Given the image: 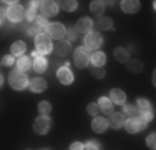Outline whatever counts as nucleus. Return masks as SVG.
I'll return each mask as SVG.
<instances>
[{
  "label": "nucleus",
  "mask_w": 156,
  "mask_h": 150,
  "mask_svg": "<svg viewBox=\"0 0 156 150\" xmlns=\"http://www.w3.org/2000/svg\"><path fill=\"white\" fill-rule=\"evenodd\" d=\"M23 30L28 35H35V37L40 33V27L37 22H27V24H23Z\"/></svg>",
  "instance_id": "obj_23"
},
{
  "label": "nucleus",
  "mask_w": 156,
  "mask_h": 150,
  "mask_svg": "<svg viewBox=\"0 0 156 150\" xmlns=\"http://www.w3.org/2000/svg\"><path fill=\"white\" fill-rule=\"evenodd\" d=\"M144 125H146V122L141 117H133V118H128L125 122V127L129 133H136V132H140V130H143Z\"/></svg>",
  "instance_id": "obj_7"
},
{
  "label": "nucleus",
  "mask_w": 156,
  "mask_h": 150,
  "mask_svg": "<svg viewBox=\"0 0 156 150\" xmlns=\"http://www.w3.org/2000/svg\"><path fill=\"white\" fill-rule=\"evenodd\" d=\"M87 110H88V114H90V115H96L100 112V107H98V103H90L87 107Z\"/></svg>",
  "instance_id": "obj_35"
},
{
  "label": "nucleus",
  "mask_w": 156,
  "mask_h": 150,
  "mask_svg": "<svg viewBox=\"0 0 156 150\" xmlns=\"http://www.w3.org/2000/svg\"><path fill=\"white\" fill-rule=\"evenodd\" d=\"M47 88V82L43 78H33L30 82V90L32 92H43Z\"/></svg>",
  "instance_id": "obj_20"
},
{
  "label": "nucleus",
  "mask_w": 156,
  "mask_h": 150,
  "mask_svg": "<svg viewBox=\"0 0 156 150\" xmlns=\"http://www.w3.org/2000/svg\"><path fill=\"white\" fill-rule=\"evenodd\" d=\"M113 27V20L110 17H100V20L96 22V28L98 30H110Z\"/></svg>",
  "instance_id": "obj_22"
},
{
  "label": "nucleus",
  "mask_w": 156,
  "mask_h": 150,
  "mask_svg": "<svg viewBox=\"0 0 156 150\" xmlns=\"http://www.w3.org/2000/svg\"><path fill=\"white\" fill-rule=\"evenodd\" d=\"M115 58H116L118 62H128V52H126L125 48H116V50H115Z\"/></svg>",
  "instance_id": "obj_31"
},
{
  "label": "nucleus",
  "mask_w": 156,
  "mask_h": 150,
  "mask_svg": "<svg viewBox=\"0 0 156 150\" xmlns=\"http://www.w3.org/2000/svg\"><path fill=\"white\" fill-rule=\"evenodd\" d=\"M25 48H27V45L18 40V42H15V43L12 45V54H13V55H22V54L25 52Z\"/></svg>",
  "instance_id": "obj_30"
},
{
  "label": "nucleus",
  "mask_w": 156,
  "mask_h": 150,
  "mask_svg": "<svg viewBox=\"0 0 156 150\" xmlns=\"http://www.w3.org/2000/svg\"><path fill=\"white\" fill-rule=\"evenodd\" d=\"M3 18H5V10H3V9H0V25L3 24Z\"/></svg>",
  "instance_id": "obj_41"
},
{
  "label": "nucleus",
  "mask_w": 156,
  "mask_h": 150,
  "mask_svg": "<svg viewBox=\"0 0 156 150\" xmlns=\"http://www.w3.org/2000/svg\"><path fill=\"white\" fill-rule=\"evenodd\" d=\"M136 108H138V115L141 118L144 120V122H150V120H153V108H151L150 102H148L146 99H140L138 102H136Z\"/></svg>",
  "instance_id": "obj_3"
},
{
  "label": "nucleus",
  "mask_w": 156,
  "mask_h": 150,
  "mask_svg": "<svg viewBox=\"0 0 156 150\" xmlns=\"http://www.w3.org/2000/svg\"><path fill=\"white\" fill-rule=\"evenodd\" d=\"M9 82H10V85H12V87L15 88V90L25 88V87H27V84H28L27 75L22 73L20 70H13V72H10V75H9Z\"/></svg>",
  "instance_id": "obj_2"
},
{
  "label": "nucleus",
  "mask_w": 156,
  "mask_h": 150,
  "mask_svg": "<svg viewBox=\"0 0 156 150\" xmlns=\"http://www.w3.org/2000/svg\"><path fill=\"white\" fill-rule=\"evenodd\" d=\"M108 125L111 129H121L125 125V115L120 114V112H111L110 114V120H108Z\"/></svg>",
  "instance_id": "obj_10"
},
{
  "label": "nucleus",
  "mask_w": 156,
  "mask_h": 150,
  "mask_svg": "<svg viewBox=\"0 0 156 150\" xmlns=\"http://www.w3.org/2000/svg\"><path fill=\"white\" fill-rule=\"evenodd\" d=\"M17 67H18V70H20L22 73H25L27 70H30V67H32V60L28 58V57H20L17 60Z\"/></svg>",
  "instance_id": "obj_21"
},
{
  "label": "nucleus",
  "mask_w": 156,
  "mask_h": 150,
  "mask_svg": "<svg viewBox=\"0 0 156 150\" xmlns=\"http://www.w3.org/2000/svg\"><path fill=\"white\" fill-rule=\"evenodd\" d=\"M58 7H62L63 10H68V12H72V10L76 9V2L75 0H66V2H57Z\"/></svg>",
  "instance_id": "obj_29"
},
{
  "label": "nucleus",
  "mask_w": 156,
  "mask_h": 150,
  "mask_svg": "<svg viewBox=\"0 0 156 150\" xmlns=\"http://www.w3.org/2000/svg\"><path fill=\"white\" fill-rule=\"evenodd\" d=\"M125 100H126V95H125L123 90L113 88L110 92V102L111 103H125Z\"/></svg>",
  "instance_id": "obj_15"
},
{
  "label": "nucleus",
  "mask_w": 156,
  "mask_h": 150,
  "mask_svg": "<svg viewBox=\"0 0 156 150\" xmlns=\"http://www.w3.org/2000/svg\"><path fill=\"white\" fill-rule=\"evenodd\" d=\"M100 45H101V35H100L98 32L87 33V37H85V48H87L88 52L100 48Z\"/></svg>",
  "instance_id": "obj_6"
},
{
  "label": "nucleus",
  "mask_w": 156,
  "mask_h": 150,
  "mask_svg": "<svg viewBox=\"0 0 156 150\" xmlns=\"http://www.w3.org/2000/svg\"><path fill=\"white\" fill-rule=\"evenodd\" d=\"M7 18H9L10 22H13V24H17V22H22L25 18V10L22 5H17V3H13V5H10L9 9H7Z\"/></svg>",
  "instance_id": "obj_4"
},
{
  "label": "nucleus",
  "mask_w": 156,
  "mask_h": 150,
  "mask_svg": "<svg viewBox=\"0 0 156 150\" xmlns=\"http://www.w3.org/2000/svg\"><path fill=\"white\" fill-rule=\"evenodd\" d=\"M128 70H131V72H140V70H143V62L138 58L128 60Z\"/></svg>",
  "instance_id": "obj_27"
},
{
  "label": "nucleus",
  "mask_w": 156,
  "mask_h": 150,
  "mask_svg": "<svg viewBox=\"0 0 156 150\" xmlns=\"http://www.w3.org/2000/svg\"><path fill=\"white\" fill-rule=\"evenodd\" d=\"M2 82H3V77H2V75H0V85H2Z\"/></svg>",
  "instance_id": "obj_42"
},
{
  "label": "nucleus",
  "mask_w": 156,
  "mask_h": 150,
  "mask_svg": "<svg viewBox=\"0 0 156 150\" xmlns=\"http://www.w3.org/2000/svg\"><path fill=\"white\" fill-rule=\"evenodd\" d=\"M85 148H87V150H100V144L96 140H90V142H87Z\"/></svg>",
  "instance_id": "obj_34"
},
{
  "label": "nucleus",
  "mask_w": 156,
  "mask_h": 150,
  "mask_svg": "<svg viewBox=\"0 0 156 150\" xmlns=\"http://www.w3.org/2000/svg\"><path fill=\"white\" fill-rule=\"evenodd\" d=\"M90 52L85 47H78L75 50V65L80 67V69H85V67L90 63Z\"/></svg>",
  "instance_id": "obj_5"
},
{
  "label": "nucleus",
  "mask_w": 156,
  "mask_h": 150,
  "mask_svg": "<svg viewBox=\"0 0 156 150\" xmlns=\"http://www.w3.org/2000/svg\"><path fill=\"white\" fill-rule=\"evenodd\" d=\"M40 15V3L38 2H32V7L27 10V20L35 22V18Z\"/></svg>",
  "instance_id": "obj_19"
},
{
  "label": "nucleus",
  "mask_w": 156,
  "mask_h": 150,
  "mask_svg": "<svg viewBox=\"0 0 156 150\" xmlns=\"http://www.w3.org/2000/svg\"><path fill=\"white\" fill-rule=\"evenodd\" d=\"M33 70L38 73L45 72L47 70V58L42 57V55H37V57H33Z\"/></svg>",
  "instance_id": "obj_17"
},
{
  "label": "nucleus",
  "mask_w": 156,
  "mask_h": 150,
  "mask_svg": "<svg viewBox=\"0 0 156 150\" xmlns=\"http://www.w3.org/2000/svg\"><path fill=\"white\" fill-rule=\"evenodd\" d=\"M125 115H128L129 118H133V117H140L136 105H133V103H126V105H125Z\"/></svg>",
  "instance_id": "obj_28"
},
{
  "label": "nucleus",
  "mask_w": 156,
  "mask_h": 150,
  "mask_svg": "<svg viewBox=\"0 0 156 150\" xmlns=\"http://www.w3.org/2000/svg\"><path fill=\"white\" fill-rule=\"evenodd\" d=\"M50 125H51L50 118L42 115V117H38L35 120V123H33V130H35V133L43 135V133H47L48 130H50Z\"/></svg>",
  "instance_id": "obj_8"
},
{
  "label": "nucleus",
  "mask_w": 156,
  "mask_h": 150,
  "mask_svg": "<svg viewBox=\"0 0 156 150\" xmlns=\"http://www.w3.org/2000/svg\"><path fill=\"white\" fill-rule=\"evenodd\" d=\"M38 110H40V114H42L43 117H48V114L51 112V105L48 102H40L38 103Z\"/></svg>",
  "instance_id": "obj_32"
},
{
  "label": "nucleus",
  "mask_w": 156,
  "mask_h": 150,
  "mask_svg": "<svg viewBox=\"0 0 156 150\" xmlns=\"http://www.w3.org/2000/svg\"><path fill=\"white\" fill-rule=\"evenodd\" d=\"M90 10L95 15H103V10H105V2L101 0H95V2L90 3Z\"/></svg>",
  "instance_id": "obj_26"
},
{
  "label": "nucleus",
  "mask_w": 156,
  "mask_h": 150,
  "mask_svg": "<svg viewBox=\"0 0 156 150\" xmlns=\"http://www.w3.org/2000/svg\"><path fill=\"white\" fill-rule=\"evenodd\" d=\"M45 28H47V35L50 37V39L51 37H53V39H62L66 32V28L63 27L62 24H48Z\"/></svg>",
  "instance_id": "obj_9"
},
{
  "label": "nucleus",
  "mask_w": 156,
  "mask_h": 150,
  "mask_svg": "<svg viewBox=\"0 0 156 150\" xmlns=\"http://www.w3.org/2000/svg\"><path fill=\"white\" fill-rule=\"evenodd\" d=\"M58 80L62 82V84H65V85H68V84H72L73 82V73H72V70H68V67H62L60 70H58Z\"/></svg>",
  "instance_id": "obj_14"
},
{
  "label": "nucleus",
  "mask_w": 156,
  "mask_h": 150,
  "mask_svg": "<svg viewBox=\"0 0 156 150\" xmlns=\"http://www.w3.org/2000/svg\"><path fill=\"white\" fill-rule=\"evenodd\" d=\"M90 62H93L95 67H103V65H105V62H106V57H105L103 52H96V54H93L90 57Z\"/></svg>",
  "instance_id": "obj_24"
},
{
  "label": "nucleus",
  "mask_w": 156,
  "mask_h": 150,
  "mask_svg": "<svg viewBox=\"0 0 156 150\" xmlns=\"http://www.w3.org/2000/svg\"><path fill=\"white\" fill-rule=\"evenodd\" d=\"M98 107L101 108V112H105V114H111L113 112V103L110 102V99H106V97H101L98 102Z\"/></svg>",
  "instance_id": "obj_25"
},
{
  "label": "nucleus",
  "mask_w": 156,
  "mask_h": 150,
  "mask_svg": "<svg viewBox=\"0 0 156 150\" xmlns=\"http://www.w3.org/2000/svg\"><path fill=\"white\" fill-rule=\"evenodd\" d=\"M40 10H42L43 17H53L58 12V5H57V2H42Z\"/></svg>",
  "instance_id": "obj_13"
},
{
  "label": "nucleus",
  "mask_w": 156,
  "mask_h": 150,
  "mask_svg": "<svg viewBox=\"0 0 156 150\" xmlns=\"http://www.w3.org/2000/svg\"><path fill=\"white\" fill-rule=\"evenodd\" d=\"M70 150H83V144H80V142H73V144L70 145Z\"/></svg>",
  "instance_id": "obj_38"
},
{
  "label": "nucleus",
  "mask_w": 156,
  "mask_h": 150,
  "mask_svg": "<svg viewBox=\"0 0 156 150\" xmlns=\"http://www.w3.org/2000/svg\"><path fill=\"white\" fill-rule=\"evenodd\" d=\"M35 45H37V54H50L51 52V40L47 33H38L35 37Z\"/></svg>",
  "instance_id": "obj_1"
},
{
  "label": "nucleus",
  "mask_w": 156,
  "mask_h": 150,
  "mask_svg": "<svg viewBox=\"0 0 156 150\" xmlns=\"http://www.w3.org/2000/svg\"><path fill=\"white\" fill-rule=\"evenodd\" d=\"M65 33H66V40H68V42H73V40L76 39V35H78L75 28H66Z\"/></svg>",
  "instance_id": "obj_33"
},
{
  "label": "nucleus",
  "mask_w": 156,
  "mask_h": 150,
  "mask_svg": "<svg viewBox=\"0 0 156 150\" xmlns=\"http://www.w3.org/2000/svg\"><path fill=\"white\" fill-rule=\"evenodd\" d=\"M105 70H103L101 69V67H96V69L93 70V77H96V78H103V77H105Z\"/></svg>",
  "instance_id": "obj_37"
},
{
  "label": "nucleus",
  "mask_w": 156,
  "mask_h": 150,
  "mask_svg": "<svg viewBox=\"0 0 156 150\" xmlns=\"http://www.w3.org/2000/svg\"><path fill=\"white\" fill-rule=\"evenodd\" d=\"M121 9L126 13H135L140 9V2L138 0H125V2H121Z\"/></svg>",
  "instance_id": "obj_16"
},
{
  "label": "nucleus",
  "mask_w": 156,
  "mask_h": 150,
  "mask_svg": "<svg viewBox=\"0 0 156 150\" xmlns=\"http://www.w3.org/2000/svg\"><path fill=\"white\" fill-rule=\"evenodd\" d=\"M91 127H93V130L96 133H103L106 130V127H108V122H106L105 118H101V117H96L93 120V123H91Z\"/></svg>",
  "instance_id": "obj_18"
},
{
  "label": "nucleus",
  "mask_w": 156,
  "mask_h": 150,
  "mask_svg": "<svg viewBox=\"0 0 156 150\" xmlns=\"http://www.w3.org/2000/svg\"><path fill=\"white\" fill-rule=\"evenodd\" d=\"M91 27H93V22H91V18H88V17H83V18H80V20L76 22V33H90V30Z\"/></svg>",
  "instance_id": "obj_11"
},
{
  "label": "nucleus",
  "mask_w": 156,
  "mask_h": 150,
  "mask_svg": "<svg viewBox=\"0 0 156 150\" xmlns=\"http://www.w3.org/2000/svg\"><path fill=\"white\" fill-rule=\"evenodd\" d=\"M12 63H13V57H5V58H3V65L10 67Z\"/></svg>",
  "instance_id": "obj_40"
},
{
  "label": "nucleus",
  "mask_w": 156,
  "mask_h": 150,
  "mask_svg": "<svg viewBox=\"0 0 156 150\" xmlns=\"http://www.w3.org/2000/svg\"><path fill=\"white\" fill-rule=\"evenodd\" d=\"M148 147L151 150H154V133H151L150 137H148Z\"/></svg>",
  "instance_id": "obj_39"
},
{
  "label": "nucleus",
  "mask_w": 156,
  "mask_h": 150,
  "mask_svg": "<svg viewBox=\"0 0 156 150\" xmlns=\"http://www.w3.org/2000/svg\"><path fill=\"white\" fill-rule=\"evenodd\" d=\"M35 22L38 24V27H40V28H42V27H47V25H48L47 17H43V15H38V17L35 18Z\"/></svg>",
  "instance_id": "obj_36"
},
{
  "label": "nucleus",
  "mask_w": 156,
  "mask_h": 150,
  "mask_svg": "<svg viewBox=\"0 0 156 150\" xmlns=\"http://www.w3.org/2000/svg\"><path fill=\"white\" fill-rule=\"evenodd\" d=\"M70 50H72V43L68 40H60V42L55 43V54L58 57H66L70 54Z\"/></svg>",
  "instance_id": "obj_12"
}]
</instances>
